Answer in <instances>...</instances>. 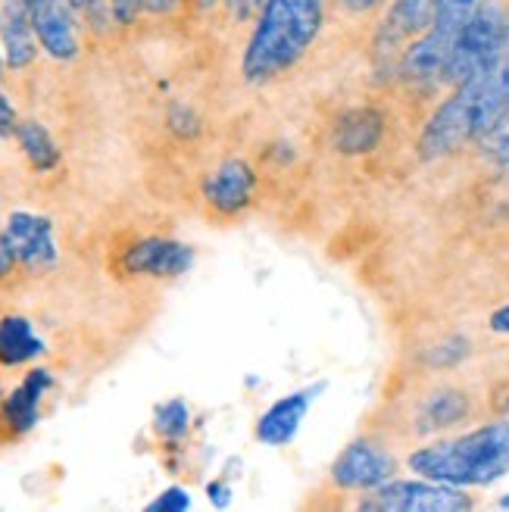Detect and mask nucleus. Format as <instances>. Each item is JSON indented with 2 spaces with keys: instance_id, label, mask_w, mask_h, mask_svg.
Returning a JSON list of instances; mask_svg holds the SVG:
<instances>
[{
  "instance_id": "f257e3e1",
  "label": "nucleus",
  "mask_w": 509,
  "mask_h": 512,
  "mask_svg": "<svg viewBox=\"0 0 509 512\" xmlns=\"http://www.w3.org/2000/svg\"><path fill=\"white\" fill-rule=\"evenodd\" d=\"M328 19L332 0H266L250 25L241 54V79L250 88H269L288 79L313 54Z\"/></svg>"
},
{
  "instance_id": "f03ea898",
  "label": "nucleus",
  "mask_w": 509,
  "mask_h": 512,
  "mask_svg": "<svg viewBox=\"0 0 509 512\" xmlns=\"http://www.w3.org/2000/svg\"><path fill=\"white\" fill-rule=\"evenodd\" d=\"M406 469L413 475L456 484V488H488L509 475V413L460 434H441L406 453Z\"/></svg>"
},
{
  "instance_id": "7ed1b4c3",
  "label": "nucleus",
  "mask_w": 509,
  "mask_h": 512,
  "mask_svg": "<svg viewBox=\"0 0 509 512\" xmlns=\"http://www.w3.org/2000/svg\"><path fill=\"white\" fill-rule=\"evenodd\" d=\"M509 50V0H481L472 19L456 35L444 69V88L469 82Z\"/></svg>"
},
{
  "instance_id": "20e7f679",
  "label": "nucleus",
  "mask_w": 509,
  "mask_h": 512,
  "mask_svg": "<svg viewBox=\"0 0 509 512\" xmlns=\"http://www.w3.org/2000/svg\"><path fill=\"white\" fill-rule=\"evenodd\" d=\"M478 500L469 488L431 481V478H391L381 488L360 494L356 509L366 512H469Z\"/></svg>"
},
{
  "instance_id": "39448f33",
  "label": "nucleus",
  "mask_w": 509,
  "mask_h": 512,
  "mask_svg": "<svg viewBox=\"0 0 509 512\" xmlns=\"http://www.w3.org/2000/svg\"><path fill=\"white\" fill-rule=\"evenodd\" d=\"M400 469L397 453L378 438V434H360L353 438L328 469V484L338 494H366L391 481Z\"/></svg>"
},
{
  "instance_id": "423d86ee",
  "label": "nucleus",
  "mask_w": 509,
  "mask_h": 512,
  "mask_svg": "<svg viewBox=\"0 0 509 512\" xmlns=\"http://www.w3.org/2000/svg\"><path fill=\"white\" fill-rule=\"evenodd\" d=\"M469 144H475L472 104H469L466 85H456L425 119L419 141H416V150L425 163H438V160L453 157V153H460Z\"/></svg>"
},
{
  "instance_id": "0eeeda50",
  "label": "nucleus",
  "mask_w": 509,
  "mask_h": 512,
  "mask_svg": "<svg viewBox=\"0 0 509 512\" xmlns=\"http://www.w3.org/2000/svg\"><path fill=\"white\" fill-rule=\"evenodd\" d=\"M441 0H388V7L378 13L372 32V54L378 63L397 72V60L413 38L431 29Z\"/></svg>"
},
{
  "instance_id": "6e6552de",
  "label": "nucleus",
  "mask_w": 509,
  "mask_h": 512,
  "mask_svg": "<svg viewBox=\"0 0 509 512\" xmlns=\"http://www.w3.org/2000/svg\"><path fill=\"white\" fill-rule=\"evenodd\" d=\"M4 235L10 247L16 250V260L25 275H50L60 269V244H57V228L47 216L29 213V210H13L4 219Z\"/></svg>"
},
{
  "instance_id": "1a4fd4ad",
  "label": "nucleus",
  "mask_w": 509,
  "mask_h": 512,
  "mask_svg": "<svg viewBox=\"0 0 509 512\" xmlns=\"http://www.w3.org/2000/svg\"><path fill=\"white\" fill-rule=\"evenodd\" d=\"M463 85L469 91V104H472L475 147H481L491 135H497L509 119V50L491 66L475 72Z\"/></svg>"
},
{
  "instance_id": "9d476101",
  "label": "nucleus",
  "mask_w": 509,
  "mask_h": 512,
  "mask_svg": "<svg viewBox=\"0 0 509 512\" xmlns=\"http://www.w3.org/2000/svg\"><path fill=\"white\" fill-rule=\"evenodd\" d=\"M200 197L213 216L235 219L247 213L250 203L257 200V169L241 157H228L203 175Z\"/></svg>"
},
{
  "instance_id": "9b49d317",
  "label": "nucleus",
  "mask_w": 509,
  "mask_h": 512,
  "mask_svg": "<svg viewBox=\"0 0 509 512\" xmlns=\"http://www.w3.org/2000/svg\"><path fill=\"white\" fill-rule=\"evenodd\" d=\"M478 406L475 394L463 384H438L419 397L413 409V434L416 438H431V434H450L475 419Z\"/></svg>"
},
{
  "instance_id": "f8f14e48",
  "label": "nucleus",
  "mask_w": 509,
  "mask_h": 512,
  "mask_svg": "<svg viewBox=\"0 0 509 512\" xmlns=\"http://www.w3.org/2000/svg\"><path fill=\"white\" fill-rule=\"evenodd\" d=\"M54 388H57V375L47 366H35L25 372V378L0 400V444L19 441L38 425L41 403Z\"/></svg>"
},
{
  "instance_id": "ddd939ff",
  "label": "nucleus",
  "mask_w": 509,
  "mask_h": 512,
  "mask_svg": "<svg viewBox=\"0 0 509 512\" xmlns=\"http://www.w3.org/2000/svg\"><path fill=\"white\" fill-rule=\"evenodd\" d=\"M32 25L41 50L57 63L82 57V16L69 0H32Z\"/></svg>"
},
{
  "instance_id": "4468645a",
  "label": "nucleus",
  "mask_w": 509,
  "mask_h": 512,
  "mask_svg": "<svg viewBox=\"0 0 509 512\" xmlns=\"http://www.w3.org/2000/svg\"><path fill=\"white\" fill-rule=\"evenodd\" d=\"M194 266V247L175 238H138L119 256V269L132 278H178Z\"/></svg>"
},
{
  "instance_id": "2eb2a0df",
  "label": "nucleus",
  "mask_w": 509,
  "mask_h": 512,
  "mask_svg": "<svg viewBox=\"0 0 509 512\" xmlns=\"http://www.w3.org/2000/svg\"><path fill=\"white\" fill-rule=\"evenodd\" d=\"M328 388L325 381L319 384H307V388H300L294 394H285L282 400H275L266 413L257 419V428H253V434H257V441L263 447H288L297 431L303 425V419H307L310 406L319 400V394Z\"/></svg>"
},
{
  "instance_id": "dca6fc26",
  "label": "nucleus",
  "mask_w": 509,
  "mask_h": 512,
  "mask_svg": "<svg viewBox=\"0 0 509 512\" xmlns=\"http://www.w3.org/2000/svg\"><path fill=\"white\" fill-rule=\"evenodd\" d=\"M0 47H4V57H7V72L22 75L35 69L41 57V44L32 25V13L25 4L0 0Z\"/></svg>"
},
{
  "instance_id": "f3484780",
  "label": "nucleus",
  "mask_w": 509,
  "mask_h": 512,
  "mask_svg": "<svg viewBox=\"0 0 509 512\" xmlns=\"http://www.w3.org/2000/svg\"><path fill=\"white\" fill-rule=\"evenodd\" d=\"M388 119L378 107H353L344 110L332 125V144L344 157H366L385 141Z\"/></svg>"
},
{
  "instance_id": "a211bd4d",
  "label": "nucleus",
  "mask_w": 509,
  "mask_h": 512,
  "mask_svg": "<svg viewBox=\"0 0 509 512\" xmlns=\"http://www.w3.org/2000/svg\"><path fill=\"white\" fill-rule=\"evenodd\" d=\"M44 341L35 331L32 319L22 313L0 316V369H19L44 356Z\"/></svg>"
},
{
  "instance_id": "6ab92c4d",
  "label": "nucleus",
  "mask_w": 509,
  "mask_h": 512,
  "mask_svg": "<svg viewBox=\"0 0 509 512\" xmlns=\"http://www.w3.org/2000/svg\"><path fill=\"white\" fill-rule=\"evenodd\" d=\"M13 141L19 147V153L25 157V163H29L35 172L47 175V172H54L60 169L63 163V150L57 144V138L47 132V125L38 122V119H19L16 125V132H13Z\"/></svg>"
},
{
  "instance_id": "aec40b11",
  "label": "nucleus",
  "mask_w": 509,
  "mask_h": 512,
  "mask_svg": "<svg viewBox=\"0 0 509 512\" xmlns=\"http://www.w3.org/2000/svg\"><path fill=\"white\" fill-rule=\"evenodd\" d=\"M154 431L157 438L169 447H182L191 431V409L182 397H172L154 409Z\"/></svg>"
},
{
  "instance_id": "412c9836",
  "label": "nucleus",
  "mask_w": 509,
  "mask_h": 512,
  "mask_svg": "<svg viewBox=\"0 0 509 512\" xmlns=\"http://www.w3.org/2000/svg\"><path fill=\"white\" fill-rule=\"evenodd\" d=\"M478 4L481 0H441L438 10H435V19H431V32L456 41V35L463 32V25L472 19Z\"/></svg>"
},
{
  "instance_id": "4be33fe9",
  "label": "nucleus",
  "mask_w": 509,
  "mask_h": 512,
  "mask_svg": "<svg viewBox=\"0 0 509 512\" xmlns=\"http://www.w3.org/2000/svg\"><path fill=\"white\" fill-rule=\"evenodd\" d=\"M466 356H469V344L463 338H450L428 353V366L435 372H450V369L460 366Z\"/></svg>"
},
{
  "instance_id": "5701e85b",
  "label": "nucleus",
  "mask_w": 509,
  "mask_h": 512,
  "mask_svg": "<svg viewBox=\"0 0 509 512\" xmlns=\"http://www.w3.org/2000/svg\"><path fill=\"white\" fill-rule=\"evenodd\" d=\"M116 29H135L144 16V0H107Z\"/></svg>"
},
{
  "instance_id": "b1692460",
  "label": "nucleus",
  "mask_w": 509,
  "mask_h": 512,
  "mask_svg": "<svg viewBox=\"0 0 509 512\" xmlns=\"http://www.w3.org/2000/svg\"><path fill=\"white\" fill-rule=\"evenodd\" d=\"M266 7V0H222L225 19H232L235 25H253V19L260 16Z\"/></svg>"
},
{
  "instance_id": "393cba45",
  "label": "nucleus",
  "mask_w": 509,
  "mask_h": 512,
  "mask_svg": "<svg viewBox=\"0 0 509 512\" xmlns=\"http://www.w3.org/2000/svg\"><path fill=\"white\" fill-rule=\"evenodd\" d=\"M188 509H191V494L185 488H178V484L147 503V512H188Z\"/></svg>"
},
{
  "instance_id": "a878e982",
  "label": "nucleus",
  "mask_w": 509,
  "mask_h": 512,
  "mask_svg": "<svg viewBox=\"0 0 509 512\" xmlns=\"http://www.w3.org/2000/svg\"><path fill=\"white\" fill-rule=\"evenodd\" d=\"M481 153L494 163V166H500V169H509V119H506V125L500 128L497 135H491L485 144H481Z\"/></svg>"
},
{
  "instance_id": "bb28decb",
  "label": "nucleus",
  "mask_w": 509,
  "mask_h": 512,
  "mask_svg": "<svg viewBox=\"0 0 509 512\" xmlns=\"http://www.w3.org/2000/svg\"><path fill=\"white\" fill-rule=\"evenodd\" d=\"M169 128H172V132H175L178 138H191V135H197L200 119L191 113V107L175 104V107L169 110Z\"/></svg>"
},
{
  "instance_id": "cd10ccee",
  "label": "nucleus",
  "mask_w": 509,
  "mask_h": 512,
  "mask_svg": "<svg viewBox=\"0 0 509 512\" xmlns=\"http://www.w3.org/2000/svg\"><path fill=\"white\" fill-rule=\"evenodd\" d=\"M22 272L19 260H16V250L10 247L4 228H0V285H7V281H13L16 275Z\"/></svg>"
},
{
  "instance_id": "c85d7f7f",
  "label": "nucleus",
  "mask_w": 509,
  "mask_h": 512,
  "mask_svg": "<svg viewBox=\"0 0 509 512\" xmlns=\"http://www.w3.org/2000/svg\"><path fill=\"white\" fill-rule=\"evenodd\" d=\"M19 125V113H16V104L7 97V91H0V141L13 138Z\"/></svg>"
},
{
  "instance_id": "c756f323",
  "label": "nucleus",
  "mask_w": 509,
  "mask_h": 512,
  "mask_svg": "<svg viewBox=\"0 0 509 512\" xmlns=\"http://www.w3.org/2000/svg\"><path fill=\"white\" fill-rule=\"evenodd\" d=\"M69 4L79 10V16H82V22L85 25H94L97 22V16H104V19H113L110 16V4L107 0H69Z\"/></svg>"
},
{
  "instance_id": "7c9ffc66",
  "label": "nucleus",
  "mask_w": 509,
  "mask_h": 512,
  "mask_svg": "<svg viewBox=\"0 0 509 512\" xmlns=\"http://www.w3.org/2000/svg\"><path fill=\"white\" fill-rule=\"evenodd\" d=\"M185 7V0H144V16L150 19H169Z\"/></svg>"
},
{
  "instance_id": "2f4dec72",
  "label": "nucleus",
  "mask_w": 509,
  "mask_h": 512,
  "mask_svg": "<svg viewBox=\"0 0 509 512\" xmlns=\"http://www.w3.org/2000/svg\"><path fill=\"white\" fill-rule=\"evenodd\" d=\"M488 331L497 338H509V303L497 306V310H491L488 316Z\"/></svg>"
},
{
  "instance_id": "473e14b6",
  "label": "nucleus",
  "mask_w": 509,
  "mask_h": 512,
  "mask_svg": "<svg viewBox=\"0 0 509 512\" xmlns=\"http://www.w3.org/2000/svg\"><path fill=\"white\" fill-rule=\"evenodd\" d=\"M207 497L216 509H228L232 506V488H228L225 481H210L207 484Z\"/></svg>"
},
{
  "instance_id": "72a5a7b5",
  "label": "nucleus",
  "mask_w": 509,
  "mask_h": 512,
  "mask_svg": "<svg viewBox=\"0 0 509 512\" xmlns=\"http://www.w3.org/2000/svg\"><path fill=\"white\" fill-rule=\"evenodd\" d=\"M185 4H191L197 10H213V7H222V0H185Z\"/></svg>"
},
{
  "instance_id": "f704fd0d",
  "label": "nucleus",
  "mask_w": 509,
  "mask_h": 512,
  "mask_svg": "<svg viewBox=\"0 0 509 512\" xmlns=\"http://www.w3.org/2000/svg\"><path fill=\"white\" fill-rule=\"evenodd\" d=\"M7 79V57H4V47H0V82Z\"/></svg>"
},
{
  "instance_id": "c9c22d12",
  "label": "nucleus",
  "mask_w": 509,
  "mask_h": 512,
  "mask_svg": "<svg viewBox=\"0 0 509 512\" xmlns=\"http://www.w3.org/2000/svg\"><path fill=\"white\" fill-rule=\"evenodd\" d=\"M497 509H509V494L497 497Z\"/></svg>"
},
{
  "instance_id": "e433bc0d",
  "label": "nucleus",
  "mask_w": 509,
  "mask_h": 512,
  "mask_svg": "<svg viewBox=\"0 0 509 512\" xmlns=\"http://www.w3.org/2000/svg\"><path fill=\"white\" fill-rule=\"evenodd\" d=\"M497 409H500V413H509V394H506V397L500 400V406H497Z\"/></svg>"
},
{
  "instance_id": "4c0bfd02",
  "label": "nucleus",
  "mask_w": 509,
  "mask_h": 512,
  "mask_svg": "<svg viewBox=\"0 0 509 512\" xmlns=\"http://www.w3.org/2000/svg\"><path fill=\"white\" fill-rule=\"evenodd\" d=\"M13 4H25V7H32V0H13Z\"/></svg>"
},
{
  "instance_id": "58836bf2",
  "label": "nucleus",
  "mask_w": 509,
  "mask_h": 512,
  "mask_svg": "<svg viewBox=\"0 0 509 512\" xmlns=\"http://www.w3.org/2000/svg\"><path fill=\"white\" fill-rule=\"evenodd\" d=\"M0 400H4V388H0Z\"/></svg>"
}]
</instances>
